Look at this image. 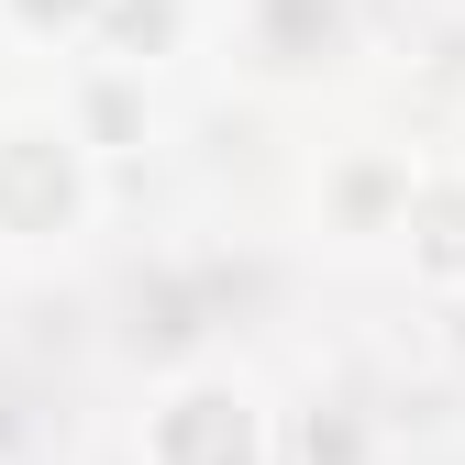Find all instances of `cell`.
I'll use <instances>...</instances> for the list:
<instances>
[{"label":"cell","instance_id":"cell-1","mask_svg":"<svg viewBox=\"0 0 465 465\" xmlns=\"http://www.w3.org/2000/svg\"><path fill=\"white\" fill-rule=\"evenodd\" d=\"M100 211V166L67 111H0V244H67Z\"/></svg>","mask_w":465,"mask_h":465},{"label":"cell","instance_id":"cell-2","mask_svg":"<svg viewBox=\"0 0 465 465\" xmlns=\"http://www.w3.org/2000/svg\"><path fill=\"white\" fill-rule=\"evenodd\" d=\"M144 465H277V432L244 377H166L144 399Z\"/></svg>","mask_w":465,"mask_h":465},{"label":"cell","instance_id":"cell-3","mask_svg":"<svg viewBox=\"0 0 465 465\" xmlns=\"http://www.w3.org/2000/svg\"><path fill=\"white\" fill-rule=\"evenodd\" d=\"M399 255H411L421 288L465 300V166H411V189H399Z\"/></svg>","mask_w":465,"mask_h":465},{"label":"cell","instance_id":"cell-4","mask_svg":"<svg viewBox=\"0 0 465 465\" xmlns=\"http://www.w3.org/2000/svg\"><path fill=\"white\" fill-rule=\"evenodd\" d=\"M178 34H189V0H100L89 23V45H111V67H155Z\"/></svg>","mask_w":465,"mask_h":465},{"label":"cell","instance_id":"cell-5","mask_svg":"<svg viewBox=\"0 0 465 465\" xmlns=\"http://www.w3.org/2000/svg\"><path fill=\"white\" fill-rule=\"evenodd\" d=\"M0 23H12L23 45H89L100 0H0Z\"/></svg>","mask_w":465,"mask_h":465},{"label":"cell","instance_id":"cell-6","mask_svg":"<svg viewBox=\"0 0 465 465\" xmlns=\"http://www.w3.org/2000/svg\"><path fill=\"white\" fill-rule=\"evenodd\" d=\"M300 465H366V432L343 421V411H322V421L300 432Z\"/></svg>","mask_w":465,"mask_h":465}]
</instances>
